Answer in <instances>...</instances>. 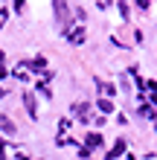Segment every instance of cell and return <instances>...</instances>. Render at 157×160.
I'll list each match as a JSON object with an SVG mask.
<instances>
[{
    "mask_svg": "<svg viewBox=\"0 0 157 160\" xmlns=\"http://www.w3.org/2000/svg\"><path fill=\"white\" fill-rule=\"evenodd\" d=\"M23 6H26V0H15V9H17V12H23Z\"/></svg>",
    "mask_w": 157,
    "mask_h": 160,
    "instance_id": "8",
    "label": "cell"
},
{
    "mask_svg": "<svg viewBox=\"0 0 157 160\" xmlns=\"http://www.w3.org/2000/svg\"><path fill=\"white\" fill-rule=\"evenodd\" d=\"M137 6H140V9H149V0H137Z\"/></svg>",
    "mask_w": 157,
    "mask_h": 160,
    "instance_id": "10",
    "label": "cell"
},
{
    "mask_svg": "<svg viewBox=\"0 0 157 160\" xmlns=\"http://www.w3.org/2000/svg\"><path fill=\"white\" fill-rule=\"evenodd\" d=\"M125 140H116V143H114V148H110V152H108V160H116L119 154H125Z\"/></svg>",
    "mask_w": 157,
    "mask_h": 160,
    "instance_id": "3",
    "label": "cell"
},
{
    "mask_svg": "<svg viewBox=\"0 0 157 160\" xmlns=\"http://www.w3.org/2000/svg\"><path fill=\"white\" fill-rule=\"evenodd\" d=\"M0 160H6V143L0 140Z\"/></svg>",
    "mask_w": 157,
    "mask_h": 160,
    "instance_id": "9",
    "label": "cell"
},
{
    "mask_svg": "<svg viewBox=\"0 0 157 160\" xmlns=\"http://www.w3.org/2000/svg\"><path fill=\"white\" fill-rule=\"evenodd\" d=\"M99 146H102V134H93V131H90L87 140H85V148H81V152H90V148H99Z\"/></svg>",
    "mask_w": 157,
    "mask_h": 160,
    "instance_id": "2",
    "label": "cell"
},
{
    "mask_svg": "<svg viewBox=\"0 0 157 160\" xmlns=\"http://www.w3.org/2000/svg\"><path fill=\"white\" fill-rule=\"evenodd\" d=\"M23 105H26V111H29V117L38 114V111H35V96H32V93H26V96H23Z\"/></svg>",
    "mask_w": 157,
    "mask_h": 160,
    "instance_id": "4",
    "label": "cell"
},
{
    "mask_svg": "<svg viewBox=\"0 0 157 160\" xmlns=\"http://www.w3.org/2000/svg\"><path fill=\"white\" fill-rule=\"evenodd\" d=\"M0 64H3V52H0Z\"/></svg>",
    "mask_w": 157,
    "mask_h": 160,
    "instance_id": "11",
    "label": "cell"
},
{
    "mask_svg": "<svg viewBox=\"0 0 157 160\" xmlns=\"http://www.w3.org/2000/svg\"><path fill=\"white\" fill-rule=\"evenodd\" d=\"M67 38H70L73 44H81V41H85V29H76L73 35H67Z\"/></svg>",
    "mask_w": 157,
    "mask_h": 160,
    "instance_id": "7",
    "label": "cell"
},
{
    "mask_svg": "<svg viewBox=\"0 0 157 160\" xmlns=\"http://www.w3.org/2000/svg\"><path fill=\"white\" fill-rule=\"evenodd\" d=\"M0 128H3L6 134H15V125H12V122H9L6 117H0Z\"/></svg>",
    "mask_w": 157,
    "mask_h": 160,
    "instance_id": "6",
    "label": "cell"
},
{
    "mask_svg": "<svg viewBox=\"0 0 157 160\" xmlns=\"http://www.w3.org/2000/svg\"><path fill=\"white\" fill-rule=\"evenodd\" d=\"M96 105H99V111H102V114H110V111H114V102H110V99H99Z\"/></svg>",
    "mask_w": 157,
    "mask_h": 160,
    "instance_id": "5",
    "label": "cell"
},
{
    "mask_svg": "<svg viewBox=\"0 0 157 160\" xmlns=\"http://www.w3.org/2000/svg\"><path fill=\"white\" fill-rule=\"evenodd\" d=\"M52 12H55V23H58V26H67V23H70L67 0H52Z\"/></svg>",
    "mask_w": 157,
    "mask_h": 160,
    "instance_id": "1",
    "label": "cell"
}]
</instances>
